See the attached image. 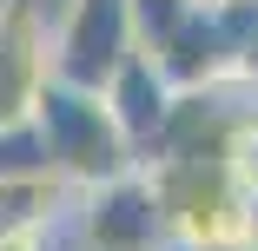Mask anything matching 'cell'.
Here are the masks:
<instances>
[{
    "label": "cell",
    "mask_w": 258,
    "mask_h": 251,
    "mask_svg": "<svg viewBox=\"0 0 258 251\" xmlns=\"http://www.w3.org/2000/svg\"><path fill=\"white\" fill-rule=\"evenodd\" d=\"M139 165L159 192L172 251H238L245 179L232 165V145H166V152H146Z\"/></svg>",
    "instance_id": "1"
},
{
    "label": "cell",
    "mask_w": 258,
    "mask_h": 251,
    "mask_svg": "<svg viewBox=\"0 0 258 251\" xmlns=\"http://www.w3.org/2000/svg\"><path fill=\"white\" fill-rule=\"evenodd\" d=\"M27 132H33L40 165H53V172H60V179H73L80 192L139 165V145H133V139H126V126L113 119L106 93H93V86L46 79V93H40V106H33Z\"/></svg>",
    "instance_id": "2"
},
{
    "label": "cell",
    "mask_w": 258,
    "mask_h": 251,
    "mask_svg": "<svg viewBox=\"0 0 258 251\" xmlns=\"http://www.w3.org/2000/svg\"><path fill=\"white\" fill-rule=\"evenodd\" d=\"M133 53H139L133 0H67L53 14V79L99 93Z\"/></svg>",
    "instance_id": "3"
},
{
    "label": "cell",
    "mask_w": 258,
    "mask_h": 251,
    "mask_svg": "<svg viewBox=\"0 0 258 251\" xmlns=\"http://www.w3.org/2000/svg\"><path fill=\"white\" fill-rule=\"evenodd\" d=\"M73 218H80L86 251H172V231H166V212H159V192H152L146 165L86 185Z\"/></svg>",
    "instance_id": "4"
},
{
    "label": "cell",
    "mask_w": 258,
    "mask_h": 251,
    "mask_svg": "<svg viewBox=\"0 0 258 251\" xmlns=\"http://www.w3.org/2000/svg\"><path fill=\"white\" fill-rule=\"evenodd\" d=\"M46 79H53V20L40 0H0V139L27 132Z\"/></svg>",
    "instance_id": "5"
},
{
    "label": "cell",
    "mask_w": 258,
    "mask_h": 251,
    "mask_svg": "<svg viewBox=\"0 0 258 251\" xmlns=\"http://www.w3.org/2000/svg\"><path fill=\"white\" fill-rule=\"evenodd\" d=\"M80 185L60 179L40 159H14L0 165V238H53L60 218H73Z\"/></svg>",
    "instance_id": "6"
},
{
    "label": "cell",
    "mask_w": 258,
    "mask_h": 251,
    "mask_svg": "<svg viewBox=\"0 0 258 251\" xmlns=\"http://www.w3.org/2000/svg\"><path fill=\"white\" fill-rule=\"evenodd\" d=\"M106 106H113V119L126 126V139L139 145V159L152 152V145H159V132H166V119H172V106H179V86L152 66V53H133L106 86Z\"/></svg>",
    "instance_id": "7"
},
{
    "label": "cell",
    "mask_w": 258,
    "mask_h": 251,
    "mask_svg": "<svg viewBox=\"0 0 258 251\" xmlns=\"http://www.w3.org/2000/svg\"><path fill=\"white\" fill-rule=\"evenodd\" d=\"M232 165H238V179H245V192H258V113L238 126V139H232Z\"/></svg>",
    "instance_id": "8"
},
{
    "label": "cell",
    "mask_w": 258,
    "mask_h": 251,
    "mask_svg": "<svg viewBox=\"0 0 258 251\" xmlns=\"http://www.w3.org/2000/svg\"><path fill=\"white\" fill-rule=\"evenodd\" d=\"M238 251H258V192H245V218H238Z\"/></svg>",
    "instance_id": "9"
},
{
    "label": "cell",
    "mask_w": 258,
    "mask_h": 251,
    "mask_svg": "<svg viewBox=\"0 0 258 251\" xmlns=\"http://www.w3.org/2000/svg\"><path fill=\"white\" fill-rule=\"evenodd\" d=\"M238 79L258 93V27H251V40H245V60H238Z\"/></svg>",
    "instance_id": "10"
},
{
    "label": "cell",
    "mask_w": 258,
    "mask_h": 251,
    "mask_svg": "<svg viewBox=\"0 0 258 251\" xmlns=\"http://www.w3.org/2000/svg\"><path fill=\"white\" fill-rule=\"evenodd\" d=\"M53 238H0V251H46Z\"/></svg>",
    "instance_id": "11"
}]
</instances>
